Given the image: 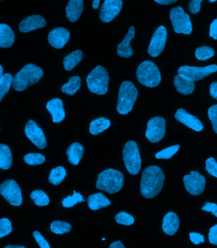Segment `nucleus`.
Wrapping results in <instances>:
<instances>
[{"label":"nucleus","instance_id":"nucleus-19","mask_svg":"<svg viewBox=\"0 0 217 248\" xmlns=\"http://www.w3.org/2000/svg\"><path fill=\"white\" fill-rule=\"evenodd\" d=\"M46 108L52 115L53 123H62L65 118V111H64L62 99L59 98L51 99L46 104Z\"/></svg>","mask_w":217,"mask_h":248},{"label":"nucleus","instance_id":"nucleus-47","mask_svg":"<svg viewBox=\"0 0 217 248\" xmlns=\"http://www.w3.org/2000/svg\"><path fill=\"white\" fill-rule=\"evenodd\" d=\"M202 211L212 213L213 215L217 217V205L215 203L206 202L205 205L202 207Z\"/></svg>","mask_w":217,"mask_h":248},{"label":"nucleus","instance_id":"nucleus-16","mask_svg":"<svg viewBox=\"0 0 217 248\" xmlns=\"http://www.w3.org/2000/svg\"><path fill=\"white\" fill-rule=\"evenodd\" d=\"M70 32L63 28H58L52 30L48 35V41L50 46L56 49H61L68 42Z\"/></svg>","mask_w":217,"mask_h":248},{"label":"nucleus","instance_id":"nucleus-28","mask_svg":"<svg viewBox=\"0 0 217 248\" xmlns=\"http://www.w3.org/2000/svg\"><path fill=\"white\" fill-rule=\"evenodd\" d=\"M82 58L83 52L80 50H77L70 53V54H68L64 58L63 66L64 70L67 72L72 70L82 60Z\"/></svg>","mask_w":217,"mask_h":248},{"label":"nucleus","instance_id":"nucleus-11","mask_svg":"<svg viewBox=\"0 0 217 248\" xmlns=\"http://www.w3.org/2000/svg\"><path fill=\"white\" fill-rule=\"evenodd\" d=\"M166 121L163 117L152 118L147 123L146 138L152 143H158L165 135Z\"/></svg>","mask_w":217,"mask_h":248},{"label":"nucleus","instance_id":"nucleus-15","mask_svg":"<svg viewBox=\"0 0 217 248\" xmlns=\"http://www.w3.org/2000/svg\"><path fill=\"white\" fill-rule=\"evenodd\" d=\"M122 8V0H105L101 5L99 12L101 21L105 23L112 21L119 15Z\"/></svg>","mask_w":217,"mask_h":248},{"label":"nucleus","instance_id":"nucleus-54","mask_svg":"<svg viewBox=\"0 0 217 248\" xmlns=\"http://www.w3.org/2000/svg\"><path fill=\"white\" fill-rule=\"evenodd\" d=\"M3 75V69L2 66H0V77H1Z\"/></svg>","mask_w":217,"mask_h":248},{"label":"nucleus","instance_id":"nucleus-17","mask_svg":"<svg viewBox=\"0 0 217 248\" xmlns=\"http://www.w3.org/2000/svg\"><path fill=\"white\" fill-rule=\"evenodd\" d=\"M174 117L176 121L194 131L200 132L203 129V125L200 120L186 112L183 108L178 109Z\"/></svg>","mask_w":217,"mask_h":248},{"label":"nucleus","instance_id":"nucleus-13","mask_svg":"<svg viewBox=\"0 0 217 248\" xmlns=\"http://www.w3.org/2000/svg\"><path fill=\"white\" fill-rule=\"evenodd\" d=\"M167 40V30L163 26H159L154 32L150 43L148 53L152 58L159 56L165 47Z\"/></svg>","mask_w":217,"mask_h":248},{"label":"nucleus","instance_id":"nucleus-51","mask_svg":"<svg viewBox=\"0 0 217 248\" xmlns=\"http://www.w3.org/2000/svg\"><path fill=\"white\" fill-rule=\"evenodd\" d=\"M109 248H125L124 246L123 245V243H121V241H117L115 242V243H113L111 244L110 246H109Z\"/></svg>","mask_w":217,"mask_h":248},{"label":"nucleus","instance_id":"nucleus-38","mask_svg":"<svg viewBox=\"0 0 217 248\" xmlns=\"http://www.w3.org/2000/svg\"><path fill=\"white\" fill-rule=\"evenodd\" d=\"M115 221L120 225L130 226L135 222V218L131 215L124 211L120 212L115 217Z\"/></svg>","mask_w":217,"mask_h":248},{"label":"nucleus","instance_id":"nucleus-14","mask_svg":"<svg viewBox=\"0 0 217 248\" xmlns=\"http://www.w3.org/2000/svg\"><path fill=\"white\" fill-rule=\"evenodd\" d=\"M25 134L30 140L40 150L46 148V140L43 131L33 120H30L26 124Z\"/></svg>","mask_w":217,"mask_h":248},{"label":"nucleus","instance_id":"nucleus-46","mask_svg":"<svg viewBox=\"0 0 217 248\" xmlns=\"http://www.w3.org/2000/svg\"><path fill=\"white\" fill-rule=\"evenodd\" d=\"M208 239L212 245H217V224L211 228L209 232Z\"/></svg>","mask_w":217,"mask_h":248},{"label":"nucleus","instance_id":"nucleus-24","mask_svg":"<svg viewBox=\"0 0 217 248\" xmlns=\"http://www.w3.org/2000/svg\"><path fill=\"white\" fill-rule=\"evenodd\" d=\"M87 204L91 210L96 211L109 206L111 202L105 195L101 193H97L89 196L87 199Z\"/></svg>","mask_w":217,"mask_h":248},{"label":"nucleus","instance_id":"nucleus-34","mask_svg":"<svg viewBox=\"0 0 217 248\" xmlns=\"http://www.w3.org/2000/svg\"><path fill=\"white\" fill-rule=\"evenodd\" d=\"M71 229H72L71 225L62 221H55L50 225V230L52 232L58 235L68 233Z\"/></svg>","mask_w":217,"mask_h":248},{"label":"nucleus","instance_id":"nucleus-8","mask_svg":"<svg viewBox=\"0 0 217 248\" xmlns=\"http://www.w3.org/2000/svg\"><path fill=\"white\" fill-rule=\"evenodd\" d=\"M170 18L176 33H191L192 25L190 16L184 12L183 8L177 7L172 9L170 12Z\"/></svg>","mask_w":217,"mask_h":248},{"label":"nucleus","instance_id":"nucleus-6","mask_svg":"<svg viewBox=\"0 0 217 248\" xmlns=\"http://www.w3.org/2000/svg\"><path fill=\"white\" fill-rule=\"evenodd\" d=\"M109 75L103 66H97L87 77L89 90L97 95H104L108 89Z\"/></svg>","mask_w":217,"mask_h":248},{"label":"nucleus","instance_id":"nucleus-53","mask_svg":"<svg viewBox=\"0 0 217 248\" xmlns=\"http://www.w3.org/2000/svg\"><path fill=\"white\" fill-rule=\"evenodd\" d=\"M6 248H25L24 247H22V246H14V245H9L5 247Z\"/></svg>","mask_w":217,"mask_h":248},{"label":"nucleus","instance_id":"nucleus-43","mask_svg":"<svg viewBox=\"0 0 217 248\" xmlns=\"http://www.w3.org/2000/svg\"><path fill=\"white\" fill-rule=\"evenodd\" d=\"M203 0H191L188 3V10L192 14H198L201 10V3ZM210 3H214L217 0H208Z\"/></svg>","mask_w":217,"mask_h":248},{"label":"nucleus","instance_id":"nucleus-4","mask_svg":"<svg viewBox=\"0 0 217 248\" xmlns=\"http://www.w3.org/2000/svg\"><path fill=\"white\" fill-rule=\"evenodd\" d=\"M137 89L129 81L122 83L120 87L117 111L121 115H127L133 109L138 97Z\"/></svg>","mask_w":217,"mask_h":248},{"label":"nucleus","instance_id":"nucleus-1","mask_svg":"<svg viewBox=\"0 0 217 248\" xmlns=\"http://www.w3.org/2000/svg\"><path fill=\"white\" fill-rule=\"evenodd\" d=\"M165 176L157 166H149L143 170L140 182L142 196L152 199L157 196L163 188Z\"/></svg>","mask_w":217,"mask_h":248},{"label":"nucleus","instance_id":"nucleus-12","mask_svg":"<svg viewBox=\"0 0 217 248\" xmlns=\"http://www.w3.org/2000/svg\"><path fill=\"white\" fill-rule=\"evenodd\" d=\"M186 190L192 196H199L204 192L206 179L198 172L191 171L190 174L184 176L183 179Z\"/></svg>","mask_w":217,"mask_h":248},{"label":"nucleus","instance_id":"nucleus-50","mask_svg":"<svg viewBox=\"0 0 217 248\" xmlns=\"http://www.w3.org/2000/svg\"><path fill=\"white\" fill-rule=\"evenodd\" d=\"M154 1L156 3L160 4V5H168L176 3V1H178V0H154Z\"/></svg>","mask_w":217,"mask_h":248},{"label":"nucleus","instance_id":"nucleus-33","mask_svg":"<svg viewBox=\"0 0 217 248\" xmlns=\"http://www.w3.org/2000/svg\"><path fill=\"white\" fill-rule=\"evenodd\" d=\"M30 198L34 201V204L36 206L39 207L48 206L50 203V199L47 195L42 190L33 191L30 195Z\"/></svg>","mask_w":217,"mask_h":248},{"label":"nucleus","instance_id":"nucleus-55","mask_svg":"<svg viewBox=\"0 0 217 248\" xmlns=\"http://www.w3.org/2000/svg\"><path fill=\"white\" fill-rule=\"evenodd\" d=\"M102 240H103V241H105V238H103Z\"/></svg>","mask_w":217,"mask_h":248},{"label":"nucleus","instance_id":"nucleus-32","mask_svg":"<svg viewBox=\"0 0 217 248\" xmlns=\"http://www.w3.org/2000/svg\"><path fill=\"white\" fill-rule=\"evenodd\" d=\"M12 83L13 77L9 73H6L0 77V101H2L4 96L9 92Z\"/></svg>","mask_w":217,"mask_h":248},{"label":"nucleus","instance_id":"nucleus-26","mask_svg":"<svg viewBox=\"0 0 217 248\" xmlns=\"http://www.w3.org/2000/svg\"><path fill=\"white\" fill-rule=\"evenodd\" d=\"M84 148L81 144L74 143L66 150V155L68 156V161L72 165H78L79 162L82 159Z\"/></svg>","mask_w":217,"mask_h":248},{"label":"nucleus","instance_id":"nucleus-22","mask_svg":"<svg viewBox=\"0 0 217 248\" xmlns=\"http://www.w3.org/2000/svg\"><path fill=\"white\" fill-rule=\"evenodd\" d=\"M179 226V218L175 213L170 212L164 216L163 220V230L166 234L168 235L175 234Z\"/></svg>","mask_w":217,"mask_h":248},{"label":"nucleus","instance_id":"nucleus-29","mask_svg":"<svg viewBox=\"0 0 217 248\" xmlns=\"http://www.w3.org/2000/svg\"><path fill=\"white\" fill-rule=\"evenodd\" d=\"M12 163V156L9 146L0 144V168L8 170L11 168Z\"/></svg>","mask_w":217,"mask_h":248},{"label":"nucleus","instance_id":"nucleus-10","mask_svg":"<svg viewBox=\"0 0 217 248\" xmlns=\"http://www.w3.org/2000/svg\"><path fill=\"white\" fill-rule=\"evenodd\" d=\"M0 193L12 206H20L22 204L21 188L16 181L9 180L4 182L0 186Z\"/></svg>","mask_w":217,"mask_h":248},{"label":"nucleus","instance_id":"nucleus-9","mask_svg":"<svg viewBox=\"0 0 217 248\" xmlns=\"http://www.w3.org/2000/svg\"><path fill=\"white\" fill-rule=\"evenodd\" d=\"M217 72V65L212 64L205 67L184 66L178 69V74L188 80L196 82L202 80L212 73Z\"/></svg>","mask_w":217,"mask_h":248},{"label":"nucleus","instance_id":"nucleus-42","mask_svg":"<svg viewBox=\"0 0 217 248\" xmlns=\"http://www.w3.org/2000/svg\"><path fill=\"white\" fill-rule=\"evenodd\" d=\"M208 115L213 126V129L217 134V105L212 106L208 109Z\"/></svg>","mask_w":217,"mask_h":248},{"label":"nucleus","instance_id":"nucleus-18","mask_svg":"<svg viewBox=\"0 0 217 248\" xmlns=\"http://www.w3.org/2000/svg\"><path fill=\"white\" fill-rule=\"evenodd\" d=\"M46 26V21L43 17L39 15L28 16L22 20L19 24V31L26 33V32L34 31V30L40 29Z\"/></svg>","mask_w":217,"mask_h":248},{"label":"nucleus","instance_id":"nucleus-36","mask_svg":"<svg viewBox=\"0 0 217 248\" xmlns=\"http://www.w3.org/2000/svg\"><path fill=\"white\" fill-rule=\"evenodd\" d=\"M24 160L30 166H37L44 163L46 157L40 154H28L24 156Z\"/></svg>","mask_w":217,"mask_h":248},{"label":"nucleus","instance_id":"nucleus-31","mask_svg":"<svg viewBox=\"0 0 217 248\" xmlns=\"http://www.w3.org/2000/svg\"><path fill=\"white\" fill-rule=\"evenodd\" d=\"M66 171L63 167L58 166L56 168L52 169L51 172L48 177V180L50 184L54 186H58L62 184V181L65 178Z\"/></svg>","mask_w":217,"mask_h":248},{"label":"nucleus","instance_id":"nucleus-20","mask_svg":"<svg viewBox=\"0 0 217 248\" xmlns=\"http://www.w3.org/2000/svg\"><path fill=\"white\" fill-rule=\"evenodd\" d=\"M135 35L134 26H131L128 32L123 41L117 46V55L122 58H129L133 56V50L130 46V42Z\"/></svg>","mask_w":217,"mask_h":248},{"label":"nucleus","instance_id":"nucleus-52","mask_svg":"<svg viewBox=\"0 0 217 248\" xmlns=\"http://www.w3.org/2000/svg\"><path fill=\"white\" fill-rule=\"evenodd\" d=\"M101 0H93V8L96 10L98 9L99 3H100Z\"/></svg>","mask_w":217,"mask_h":248},{"label":"nucleus","instance_id":"nucleus-49","mask_svg":"<svg viewBox=\"0 0 217 248\" xmlns=\"http://www.w3.org/2000/svg\"><path fill=\"white\" fill-rule=\"evenodd\" d=\"M210 94L211 96L217 100V82L212 83L210 88Z\"/></svg>","mask_w":217,"mask_h":248},{"label":"nucleus","instance_id":"nucleus-5","mask_svg":"<svg viewBox=\"0 0 217 248\" xmlns=\"http://www.w3.org/2000/svg\"><path fill=\"white\" fill-rule=\"evenodd\" d=\"M137 77L141 84L151 88L158 86L161 81L159 68L151 61H145L140 64L137 70Z\"/></svg>","mask_w":217,"mask_h":248},{"label":"nucleus","instance_id":"nucleus-44","mask_svg":"<svg viewBox=\"0 0 217 248\" xmlns=\"http://www.w3.org/2000/svg\"><path fill=\"white\" fill-rule=\"evenodd\" d=\"M33 236L34 239L36 241V243L39 245L40 248H50V245H48L47 242L45 239V238L42 236L41 233L38 231H34L33 233Z\"/></svg>","mask_w":217,"mask_h":248},{"label":"nucleus","instance_id":"nucleus-41","mask_svg":"<svg viewBox=\"0 0 217 248\" xmlns=\"http://www.w3.org/2000/svg\"><path fill=\"white\" fill-rule=\"evenodd\" d=\"M206 170L210 175L217 178V162L214 158H208L206 160Z\"/></svg>","mask_w":217,"mask_h":248},{"label":"nucleus","instance_id":"nucleus-37","mask_svg":"<svg viewBox=\"0 0 217 248\" xmlns=\"http://www.w3.org/2000/svg\"><path fill=\"white\" fill-rule=\"evenodd\" d=\"M180 147V145H176L166 148L158 152L155 155V158L157 159H170L179 150Z\"/></svg>","mask_w":217,"mask_h":248},{"label":"nucleus","instance_id":"nucleus-23","mask_svg":"<svg viewBox=\"0 0 217 248\" xmlns=\"http://www.w3.org/2000/svg\"><path fill=\"white\" fill-rule=\"evenodd\" d=\"M174 85L176 91L183 95L191 94L195 89V84L193 81L188 80L179 74L174 77Z\"/></svg>","mask_w":217,"mask_h":248},{"label":"nucleus","instance_id":"nucleus-3","mask_svg":"<svg viewBox=\"0 0 217 248\" xmlns=\"http://www.w3.org/2000/svg\"><path fill=\"white\" fill-rule=\"evenodd\" d=\"M123 185V174L119 170L107 169L99 173L96 186L98 190L113 194L119 192Z\"/></svg>","mask_w":217,"mask_h":248},{"label":"nucleus","instance_id":"nucleus-7","mask_svg":"<svg viewBox=\"0 0 217 248\" xmlns=\"http://www.w3.org/2000/svg\"><path fill=\"white\" fill-rule=\"evenodd\" d=\"M123 160L127 171L137 175L140 170L141 159L137 143L130 141L125 143L123 149Z\"/></svg>","mask_w":217,"mask_h":248},{"label":"nucleus","instance_id":"nucleus-45","mask_svg":"<svg viewBox=\"0 0 217 248\" xmlns=\"http://www.w3.org/2000/svg\"><path fill=\"white\" fill-rule=\"evenodd\" d=\"M190 241L194 244V245H200V243H203L204 242V238L203 235L200 233L195 232H190L189 233Z\"/></svg>","mask_w":217,"mask_h":248},{"label":"nucleus","instance_id":"nucleus-2","mask_svg":"<svg viewBox=\"0 0 217 248\" xmlns=\"http://www.w3.org/2000/svg\"><path fill=\"white\" fill-rule=\"evenodd\" d=\"M44 72L41 68L34 64H28L14 76L12 86L14 90L21 92L41 79Z\"/></svg>","mask_w":217,"mask_h":248},{"label":"nucleus","instance_id":"nucleus-25","mask_svg":"<svg viewBox=\"0 0 217 248\" xmlns=\"http://www.w3.org/2000/svg\"><path fill=\"white\" fill-rule=\"evenodd\" d=\"M15 41V34L7 24H0V46L9 48Z\"/></svg>","mask_w":217,"mask_h":248},{"label":"nucleus","instance_id":"nucleus-40","mask_svg":"<svg viewBox=\"0 0 217 248\" xmlns=\"http://www.w3.org/2000/svg\"><path fill=\"white\" fill-rule=\"evenodd\" d=\"M12 227L11 221L7 218L0 219V238H3L12 232Z\"/></svg>","mask_w":217,"mask_h":248},{"label":"nucleus","instance_id":"nucleus-21","mask_svg":"<svg viewBox=\"0 0 217 248\" xmlns=\"http://www.w3.org/2000/svg\"><path fill=\"white\" fill-rule=\"evenodd\" d=\"M83 9V0H70L66 7L67 19L71 22H77L80 18Z\"/></svg>","mask_w":217,"mask_h":248},{"label":"nucleus","instance_id":"nucleus-39","mask_svg":"<svg viewBox=\"0 0 217 248\" xmlns=\"http://www.w3.org/2000/svg\"><path fill=\"white\" fill-rule=\"evenodd\" d=\"M74 195L73 196H68L67 198L64 199L62 201V206L64 207H71L76 205L78 202H85V200L83 199L82 196H81L80 193H76V191H74Z\"/></svg>","mask_w":217,"mask_h":248},{"label":"nucleus","instance_id":"nucleus-30","mask_svg":"<svg viewBox=\"0 0 217 248\" xmlns=\"http://www.w3.org/2000/svg\"><path fill=\"white\" fill-rule=\"evenodd\" d=\"M81 79L78 76L72 77L62 87V91L67 95H73L80 89Z\"/></svg>","mask_w":217,"mask_h":248},{"label":"nucleus","instance_id":"nucleus-35","mask_svg":"<svg viewBox=\"0 0 217 248\" xmlns=\"http://www.w3.org/2000/svg\"><path fill=\"white\" fill-rule=\"evenodd\" d=\"M196 58L199 61L210 60L215 55L214 50L208 46H201L197 48L195 52Z\"/></svg>","mask_w":217,"mask_h":248},{"label":"nucleus","instance_id":"nucleus-48","mask_svg":"<svg viewBox=\"0 0 217 248\" xmlns=\"http://www.w3.org/2000/svg\"><path fill=\"white\" fill-rule=\"evenodd\" d=\"M210 36L217 40V18L211 24L210 27Z\"/></svg>","mask_w":217,"mask_h":248},{"label":"nucleus","instance_id":"nucleus-27","mask_svg":"<svg viewBox=\"0 0 217 248\" xmlns=\"http://www.w3.org/2000/svg\"><path fill=\"white\" fill-rule=\"evenodd\" d=\"M111 123L108 119L105 117H99L91 122L89 131L91 135L98 136L105 130L108 129Z\"/></svg>","mask_w":217,"mask_h":248}]
</instances>
